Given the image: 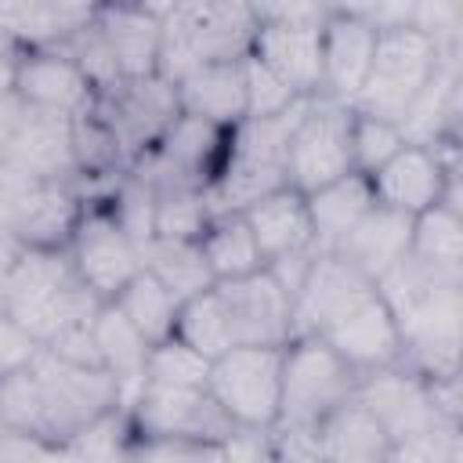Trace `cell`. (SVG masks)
I'll return each instance as SVG.
<instances>
[{"mask_svg": "<svg viewBox=\"0 0 463 463\" xmlns=\"http://www.w3.org/2000/svg\"><path fill=\"white\" fill-rule=\"evenodd\" d=\"M0 307L43 347L61 329L90 322L101 300L80 282L65 250L25 246L0 275Z\"/></svg>", "mask_w": 463, "mask_h": 463, "instance_id": "1", "label": "cell"}, {"mask_svg": "<svg viewBox=\"0 0 463 463\" xmlns=\"http://www.w3.org/2000/svg\"><path fill=\"white\" fill-rule=\"evenodd\" d=\"M163 43L156 76L170 87L210 61H239L257 36L253 4H159Z\"/></svg>", "mask_w": 463, "mask_h": 463, "instance_id": "2", "label": "cell"}, {"mask_svg": "<svg viewBox=\"0 0 463 463\" xmlns=\"http://www.w3.org/2000/svg\"><path fill=\"white\" fill-rule=\"evenodd\" d=\"M257 36L250 54L297 98H322V22L329 4H253Z\"/></svg>", "mask_w": 463, "mask_h": 463, "instance_id": "3", "label": "cell"}, {"mask_svg": "<svg viewBox=\"0 0 463 463\" xmlns=\"http://www.w3.org/2000/svg\"><path fill=\"white\" fill-rule=\"evenodd\" d=\"M358 373L318 336H293L282 347V402L275 427H315L354 398Z\"/></svg>", "mask_w": 463, "mask_h": 463, "instance_id": "4", "label": "cell"}, {"mask_svg": "<svg viewBox=\"0 0 463 463\" xmlns=\"http://www.w3.org/2000/svg\"><path fill=\"white\" fill-rule=\"evenodd\" d=\"M441 61H452V58H441L438 47L423 33H416L412 25L376 33L373 69H369L362 90L354 94L351 109L398 123L402 112L409 109V101L441 69Z\"/></svg>", "mask_w": 463, "mask_h": 463, "instance_id": "5", "label": "cell"}, {"mask_svg": "<svg viewBox=\"0 0 463 463\" xmlns=\"http://www.w3.org/2000/svg\"><path fill=\"white\" fill-rule=\"evenodd\" d=\"M210 398L246 430H271L282 402V347H232L210 362Z\"/></svg>", "mask_w": 463, "mask_h": 463, "instance_id": "6", "label": "cell"}, {"mask_svg": "<svg viewBox=\"0 0 463 463\" xmlns=\"http://www.w3.org/2000/svg\"><path fill=\"white\" fill-rule=\"evenodd\" d=\"M351 170V105L311 98L286 141V181L297 192H318Z\"/></svg>", "mask_w": 463, "mask_h": 463, "instance_id": "7", "label": "cell"}, {"mask_svg": "<svg viewBox=\"0 0 463 463\" xmlns=\"http://www.w3.org/2000/svg\"><path fill=\"white\" fill-rule=\"evenodd\" d=\"M29 369L40 383L43 412H47V434L54 445H69L83 427H90L105 412L119 409V387L105 369L69 365L43 347Z\"/></svg>", "mask_w": 463, "mask_h": 463, "instance_id": "8", "label": "cell"}, {"mask_svg": "<svg viewBox=\"0 0 463 463\" xmlns=\"http://www.w3.org/2000/svg\"><path fill=\"white\" fill-rule=\"evenodd\" d=\"M127 420L134 438L156 441H199L221 445L235 423L221 412L206 387H170V383H141L137 398L127 405Z\"/></svg>", "mask_w": 463, "mask_h": 463, "instance_id": "9", "label": "cell"}, {"mask_svg": "<svg viewBox=\"0 0 463 463\" xmlns=\"http://www.w3.org/2000/svg\"><path fill=\"white\" fill-rule=\"evenodd\" d=\"M65 253L80 275V282L101 300H116V293L141 271V250L127 239V232L112 221L105 203H83V213L65 242Z\"/></svg>", "mask_w": 463, "mask_h": 463, "instance_id": "10", "label": "cell"}, {"mask_svg": "<svg viewBox=\"0 0 463 463\" xmlns=\"http://www.w3.org/2000/svg\"><path fill=\"white\" fill-rule=\"evenodd\" d=\"M235 347H286L293 340V297L260 268L235 282H217Z\"/></svg>", "mask_w": 463, "mask_h": 463, "instance_id": "11", "label": "cell"}, {"mask_svg": "<svg viewBox=\"0 0 463 463\" xmlns=\"http://www.w3.org/2000/svg\"><path fill=\"white\" fill-rule=\"evenodd\" d=\"M354 398L376 416V423L383 427V434L391 438V445L420 438L434 427H441V412L434 405L430 394V380L420 376L409 365H391V369H376V373H362Z\"/></svg>", "mask_w": 463, "mask_h": 463, "instance_id": "12", "label": "cell"}, {"mask_svg": "<svg viewBox=\"0 0 463 463\" xmlns=\"http://www.w3.org/2000/svg\"><path fill=\"white\" fill-rule=\"evenodd\" d=\"M318 340H326L358 376L402 365V333L380 289H373L351 311H344L329 329L318 333Z\"/></svg>", "mask_w": 463, "mask_h": 463, "instance_id": "13", "label": "cell"}, {"mask_svg": "<svg viewBox=\"0 0 463 463\" xmlns=\"http://www.w3.org/2000/svg\"><path fill=\"white\" fill-rule=\"evenodd\" d=\"M376 282L358 275L336 253H318L293 293V336H318L344 311H351L362 297H369Z\"/></svg>", "mask_w": 463, "mask_h": 463, "instance_id": "14", "label": "cell"}, {"mask_svg": "<svg viewBox=\"0 0 463 463\" xmlns=\"http://www.w3.org/2000/svg\"><path fill=\"white\" fill-rule=\"evenodd\" d=\"M376 51V29L347 4L329 7L322 22V98L351 105L362 90Z\"/></svg>", "mask_w": 463, "mask_h": 463, "instance_id": "15", "label": "cell"}, {"mask_svg": "<svg viewBox=\"0 0 463 463\" xmlns=\"http://www.w3.org/2000/svg\"><path fill=\"white\" fill-rule=\"evenodd\" d=\"M14 94L36 112L69 116V119L83 116L98 98V90L80 72V65L54 47L51 51H22L18 72H14Z\"/></svg>", "mask_w": 463, "mask_h": 463, "instance_id": "16", "label": "cell"}, {"mask_svg": "<svg viewBox=\"0 0 463 463\" xmlns=\"http://www.w3.org/2000/svg\"><path fill=\"white\" fill-rule=\"evenodd\" d=\"M94 22H98L123 80L156 76L159 43H163L159 4H101V7H94Z\"/></svg>", "mask_w": 463, "mask_h": 463, "instance_id": "17", "label": "cell"}, {"mask_svg": "<svg viewBox=\"0 0 463 463\" xmlns=\"http://www.w3.org/2000/svg\"><path fill=\"white\" fill-rule=\"evenodd\" d=\"M257 250L264 257V268L297 257V253H311L315 250V235H311V213H307V195L297 188H279L264 199H257L253 206L242 210ZM318 253V250H315Z\"/></svg>", "mask_w": 463, "mask_h": 463, "instance_id": "18", "label": "cell"}, {"mask_svg": "<svg viewBox=\"0 0 463 463\" xmlns=\"http://www.w3.org/2000/svg\"><path fill=\"white\" fill-rule=\"evenodd\" d=\"M177 109L184 116L206 119L221 130H232L246 119V72L239 61H210L192 69L181 83H174Z\"/></svg>", "mask_w": 463, "mask_h": 463, "instance_id": "19", "label": "cell"}, {"mask_svg": "<svg viewBox=\"0 0 463 463\" xmlns=\"http://www.w3.org/2000/svg\"><path fill=\"white\" fill-rule=\"evenodd\" d=\"M409 239H412V217L394 213L387 206H373L333 253L369 282H380L409 257Z\"/></svg>", "mask_w": 463, "mask_h": 463, "instance_id": "20", "label": "cell"}, {"mask_svg": "<svg viewBox=\"0 0 463 463\" xmlns=\"http://www.w3.org/2000/svg\"><path fill=\"white\" fill-rule=\"evenodd\" d=\"M94 18V4H61V0H0V36L18 51H51L61 47Z\"/></svg>", "mask_w": 463, "mask_h": 463, "instance_id": "21", "label": "cell"}, {"mask_svg": "<svg viewBox=\"0 0 463 463\" xmlns=\"http://www.w3.org/2000/svg\"><path fill=\"white\" fill-rule=\"evenodd\" d=\"M315 445L318 463H387L391 456V438L358 398H347L315 423Z\"/></svg>", "mask_w": 463, "mask_h": 463, "instance_id": "22", "label": "cell"}, {"mask_svg": "<svg viewBox=\"0 0 463 463\" xmlns=\"http://www.w3.org/2000/svg\"><path fill=\"white\" fill-rule=\"evenodd\" d=\"M90 333L101 354V369L116 380L119 387V409L127 412V405L137 398L141 383H145V362L152 344L116 311V304H101L90 318Z\"/></svg>", "mask_w": 463, "mask_h": 463, "instance_id": "23", "label": "cell"}, {"mask_svg": "<svg viewBox=\"0 0 463 463\" xmlns=\"http://www.w3.org/2000/svg\"><path fill=\"white\" fill-rule=\"evenodd\" d=\"M376 206L373 184L362 174H347L318 192H307V213H311V235L318 253H333L351 228Z\"/></svg>", "mask_w": 463, "mask_h": 463, "instance_id": "24", "label": "cell"}, {"mask_svg": "<svg viewBox=\"0 0 463 463\" xmlns=\"http://www.w3.org/2000/svg\"><path fill=\"white\" fill-rule=\"evenodd\" d=\"M195 242L203 250L213 282H235L264 268V257L242 213H213Z\"/></svg>", "mask_w": 463, "mask_h": 463, "instance_id": "25", "label": "cell"}, {"mask_svg": "<svg viewBox=\"0 0 463 463\" xmlns=\"http://www.w3.org/2000/svg\"><path fill=\"white\" fill-rule=\"evenodd\" d=\"M409 257L438 275L463 279V213L438 203L412 217Z\"/></svg>", "mask_w": 463, "mask_h": 463, "instance_id": "26", "label": "cell"}, {"mask_svg": "<svg viewBox=\"0 0 463 463\" xmlns=\"http://www.w3.org/2000/svg\"><path fill=\"white\" fill-rule=\"evenodd\" d=\"M141 271H148L159 286H166L177 300L199 297L213 286V275L203 260L199 242H170V239H152L141 246Z\"/></svg>", "mask_w": 463, "mask_h": 463, "instance_id": "27", "label": "cell"}, {"mask_svg": "<svg viewBox=\"0 0 463 463\" xmlns=\"http://www.w3.org/2000/svg\"><path fill=\"white\" fill-rule=\"evenodd\" d=\"M109 304H116V311H119L152 347L174 336L181 300H177L166 286H159L148 271H137V275L116 293V300H109Z\"/></svg>", "mask_w": 463, "mask_h": 463, "instance_id": "28", "label": "cell"}, {"mask_svg": "<svg viewBox=\"0 0 463 463\" xmlns=\"http://www.w3.org/2000/svg\"><path fill=\"white\" fill-rule=\"evenodd\" d=\"M174 336L181 344H188L192 351H199L203 358H217L224 351H232V326H228V315H224V304L217 297V282L199 293V297H188L181 300V311H177V326H174Z\"/></svg>", "mask_w": 463, "mask_h": 463, "instance_id": "29", "label": "cell"}, {"mask_svg": "<svg viewBox=\"0 0 463 463\" xmlns=\"http://www.w3.org/2000/svg\"><path fill=\"white\" fill-rule=\"evenodd\" d=\"M206 188L192 184H159L156 188V239L195 242L210 221Z\"/></svg>", "mask_w": 463, "mask_h": 463, "instance_id": "30", "label": "cell"}, {"mask_svg": "<svg viewBox=\"0 0 463 463\" xmlns=\"http://www.w3.org/2000/svg\"><path fill=\"white\" fill-rule=\"evenodd\" d=\"M409 141L402 137L398 123L354 112L351 109V170L362 177H373L380 166H387Z\"/></svg>", "mask_w": 463, "mask_h": 463, "instance_id": "31", "label": "cell"}, {"mask_svg": "<svg viewBox=\"0 0 463 463\" xmlns=\"http://www.w3.org/2000/svg\"><path fill=\"white\" fill-rule=\"evenodd\" d=\"M0 420H4V430H18V434H33V438L51 441L43 394H40L33 369H22V373L0 380Z\"/></svg>", "mask_w": 463, "mask_h": 463, "instance_id": "32", "label": "cell"}, {"mask_svg": "<svg viewBox=\"0 0 463 463\" xmlns=\"http://www.w3.org/2000/svg\"><path fill=\"white\" fill-rule=\"evenodd\" d=\"M210 376V358L181 344L177 336L156 344L145 362V380L148 383H170V387H206Z\"/></svg>", "mask_w": 463, "mask_h": 463, "instance_id": "33", "label": "cell"}, {"mask_svg": "<svg viewBox=\"0 0 463 463\" xmlns=\"http://www.w3.org/2000/svg\"><path fill=\"white\" fill-rule=\"evenodd\" d=\"M242 72H246V119H275L289 112L297 101H304L253 54L242 58Z\"/></svg>", "mask_w": 463, "mask_h": 463, "instance_id": "34", "label": "cell"}, {"mask_svg": "<svg viewBox=\"0 0 463 463\" xmlns=\"http://www.w3.org/2000/svg\"><path fill=\"white\" fill-rule=\"evenodd\" d=\"M387 463H463L459 445V423H441L420 438L391 445Z\"/></svg>", "mask_w": 463, "mask_h": 463, "instance_id": "35", "label": "cell"}, {"mask_svg": "<svg viewBox=\"0 0 463 463\" xmlns=\"http://www.w3.org/2000/svg\"><path fill=\"white\" fill-rule=\"evenodd\" d=\"M123 463H224V452L221 445H199V441L134 438Z\"/></svg>", "mask_w": 463, "mask_h": 463, "instance_id": "36", "label": "cell"}, {"mask_svg": "<svg viewBox=\"0 0 463 463\" xmlns=\"http://www.w3.org/2000/svg\"><path fill=\"white\" fill-rule=\"evenodd\" d=\"M40 354V340L0 307V380L22 373Z\"/></svg>", "mask_w": 463, "mask_h": 463, "instance_id": "37", "label": "cell"}, {"mask_svg": "<svg viewBox=\"0 0 463 463\" xmlns=\"http://www.w3.org/2000/svg\"><path fill=\"white\" fill-rule=\"evenodd\" d=\"M18 58H22V51H18V47H14L11 40H4V36H0V98L14 90V72H18Z\"/></svg>", "mask_w": 463, "mask_h": 463, "instance_id": "38", "label": "cell"}, {"mask_svg": "<svg viewBox=\"0 0 463 463\" xmlns=\"http://www.w3.org/2000/svg\"><path fill=\"white\" fill-rule=\"evenodd\" d=\"M0 430H4V420H0Z\"/></svg>", "mask_w": 463, "mask_h": 463, "instance_id": "39", "label": "cell"}]
</instances>
